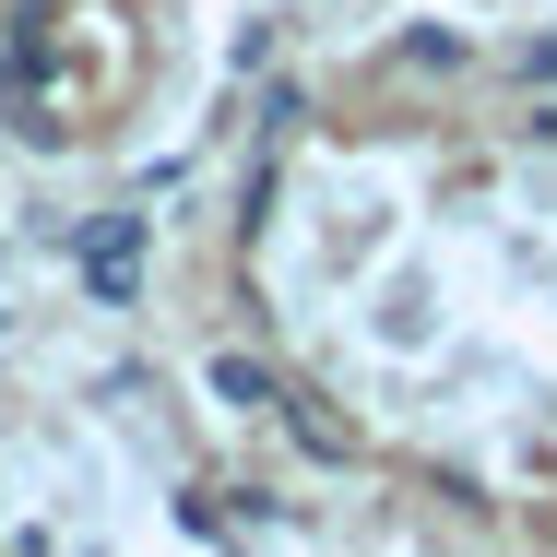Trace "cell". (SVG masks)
<instances>
[{
    "label": "cell",
    "mask_w": 557,
    "mask_h": 557,
    "mask_svg": "<svg viewBox=\"0 0 557 557\" xmlns=\"http://www.w3.org/2000/svg\"><path fill=\"white\" fill-rule=\"evenodd\" d=\"M72 261H84V297H96V309H131V297H143V214H96Z\"/></svg>",
    "instance_id": "cell-1"
},
{
    "label": "cell",
    "mask_w": 557,
    "mask_h": 557,
    "mask_svg": "<svg viewBox=\"0 0 557 557\" xmlns=\"http://www.w3.org/2000/svg\"><path fill=\"white\" fill-rule=\"evenodd\" d=\"M214 392L237 404V416H273L285 392H273V368H249V356H214Z\"/></svg>",
    "instance_id": "cell-2"
},
{
    "label": "cell",
    "mask_w": 557,
    "mask_h": 557,
    "mask_svg": "<svg viewBox=\"0 0 557 557\" xmlns=\"http://www.w3.org/2000/svg\"><path fill=\"white\" fill-rule=\"evenodd\" d=\"M285 428H297V440L321 450V462H344V450H356V440H344V428H333V416H321V404H309V392H285Z\"/></svg>",
    "instance_id": "cell-3"
}]
</instances>
